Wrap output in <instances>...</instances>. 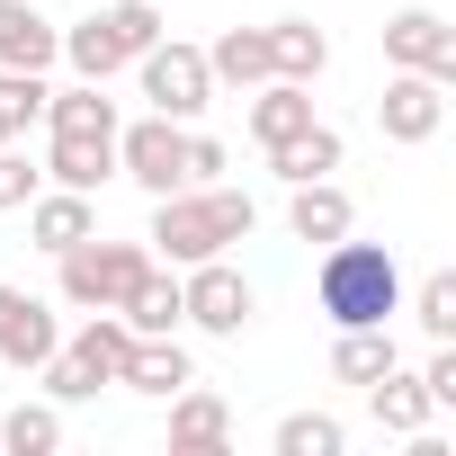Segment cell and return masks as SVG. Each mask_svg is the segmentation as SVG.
Segmentation results:
<instances>
[{
  "mask_svg": "<svg viewBox=\"0 0 456 456\" xmlns=\"http://www.w3.org/2000/svg\"><path fill=\"white\" fill-rule=\"evenodd\" d=\"M420 385H429V403H438V411L456 403V349H447V340L429 349V367H420Z\"/></svg>",
  "mask_w": 456,
  "mask_h": 456,
  "instance_id": "32",
  "label": "cell"
},
{
  "mask_svg": "<svg viewBox=\"0 0 456 456\" xmlns=\"http://www.w3.org/2000/svg\"><path fill=\"white\" fill-rule=\"evenodd\" d=\"M37 188H45V170H37L19 143H0V215H10V206H28Z\"/></svg>",
  "mask_w": 456,
  "mask_h": 456,
  "instance_id": "31",
  "label": "cell"
},
{
  "mask_svg": "<svg viewBox=\"0 0 456 456\" xmlns=\"http://www.w3.org/2000/svg\"><path fill=\"white\" fill-rule=\"evenodd\" d=\"M269 63H278V81H322L331 72V37L314 19H278L269 28Z\"/></svg>",
  "mask_w": 456,
  "mask_h": 456,
  "instance_id": "20",
  "label": "cell"
},
{
  "mask_svg": "<svg viewBox=\"0 0 456 456\" xmlns=\"http://www.w3.org/2000/svg\"><path fill=\"white\" fill-rule=\"evenodd\" d=\"M28 233H37V251H72V242L99 233V206L81 188H37L28 197Z\"/></svg>",
  "mask_w": 456,
  "mask_h": 456,
  "instance_id": "15",
  "label": "cell"
},
{
  "mask_svg": "<svg viewBox=\"0 0 456 456\" xmlns=\"http://www.w3.org/2000/svg\"><path fill=\"white\" fill-rule=\"evenodd\" d=\"M215 170H224V143H215V134H197V126H188V188H206V179H215Z\"/></svg>",
  "mask_w": 456,
  "mask_h": 456,
  "instance_id": "33",
  "label": "cell"
},
{
  "mask_svg": "<svg viewBox=\"0 0 456 456\" xmlns=\"http://www.w3.org/2000/svg\"><path fill=\"white\" fill-rule=\"evenodd\" d=\"M134 72H143V99H152V117H170V126H197L206 117V99H215V72H206V45H143L134 54Z\"/></svg>",
  "mask_w": 456,
  "mask_h": 456,
  "instance_id": "5",
  "label": "cell"
},
{
  "mask_svg": "<svg viewBox=\"0 0 456 456\" xmlns=\"http://www.w3.org/2000/svg\"><path fill=\"white\" fill-rule=\"evenodd\" d=\"M411 322H420L429 340H456V269H429V278L411 287Z\"/></svg>",
  "mask_w": 456,
  "mask_h": 456,
  "instance_id": "30",
  "label": "cell"
},
{
  "mask_svg": "<svg viewBox=\"0 0 456 456\" xmlns=\"http://www.w3.org/2000/svg\"><path fill=\"white\" fill-rule=\"evenodd\" d=\"M37 117H45V72H10L0 63V143H19Z\"/></svg>",
  "mask_w": 456,
  "mask_h": 456,
  "instance_id": "27",
  "label": "cell"
},
{
  "mask_svg": "<svg viewBox=\"0 0 456 456\" xmlns=\"http://www.w3.org/2000/svg\"><path fill=\"white\" fill-rule=\"evenodd\" d=\"M54 63H72V72H81V81H99V90L126 72V54H117V37H108V19H99V10H90L81 28H63V54H54Z\"/></svg>",
  "mask_w": 456,
  "mask_h": 456,
  "instance_id": "25",
  "label": "cell"
},
{
  "mask_svg": "<svg viewBox=\"0 0 456 456\" xmlns=\"http://www.w3.org/2000/svg\"><path fill=\"white\" fill-rule=\"evenodd\" d=\"M54 305L45 296H28V287H0V367H19V376H37L45 358H54Z\"/></svg>",
  "mask_w": 456,
  "mask_h": 456,
  "instance_id": "10",
  "label": "cell"
},
{
  "mask_svg": "<svg viewBox=\"0 0 456 456\" xmlns=\"http://www.w3.org/2000/svg\"><path fill=\"white\" fill-rule=\"evenodd\" d=\"M305 126H314V81H260V90H251V143H260V152L296 143Z\"/></svg>",
  "mask_w": 456,
  "mask_h": 456,
  "instance_id": "13",
  "label": "cell"
},
{
  "mask_svg": "<svg viewBox=\"0 0 456 456\" xmlns=\"http://www.w3.org/2000/svg\"><path fill=\"white\" fill-rule=\"evenodd\" d=\"M99 19H108V37H117V54H126V63H134L143 45H161V0H108Z\"/></svg>",
  "mask_w": 456,
  "mask_h": 456,
  "instance_id": "29",
  "label": "cell"
},
{
  "mask_svg": "<svg viewBox=\"0 0 456 456\" xmlns=\"http://www.w3.org/2000/svg\"><path fill=\"white\" fill-rule=\"evenodd\" d=\"M385 367H403L394 322H367V331H340V340H331V376H340V385H376Z\"/></svg>",
  "mask_w": 456,
  "mask_h": 456,
  "instance_id": "22",
  "label": "cell"
},
{
  "mask_svg": "<svg viewBox=\"0 0 456 456\" xmlns=\"http://www.w3.org/2000/svg\"><path fill=\"white\" fill-rule=\"evenodd\" d=\"M251 278L233 269V260H197V269H179V314L197 322V331H215V340H242V322H251Z\"/></svg>",
  "mask_w": 456,
  "mask_h": 456,
  "instance_id": "6",
  "label": "cell"
},
{
  "mask_svg": "<svg viewBox=\"0 0 456 456\" xmlns=\"http://www.w3.org/2000/svg\"><path fill=\"white\" fill-rule=\"evenodd\" d=\"M0 447H10V456H54L63 447V403L45 394V403H19L10 420H0Z\"/></svg>",
  "mask_w": 456,
  "mask_h": 456,
  "instance_id": "26",
  "label": "cell"
},
{
  "mask_svg": "<svg viewBox=\"0 0 456 456\" xmlns=\"http://www.w3.org/2000/svg\"><path fill=\"white\" fill-rule=\"evenodd\" d=\"M126 349H134L126 314H90L72 340H54V358H45L37 376H45V394H54V403H90L99 385H117V376H126Z\"/></svg>",
  "mask_w": 456,
  "mask_h": 456,
  "instance_id": "3",
  "label": "cell"
},
{
  "mask_svg": "<svg viewBox=\"0 0 456 456\" xmlns=\"http://www.w3.org/2000/svg\"><path fill=\"white\" fill-rule=\"evenodd\" d=\"M63 260V305L72 314H117L126 296H134V278L152 269V242H72V251H54Z\"/></svg>",
  "mask_w": 456,
  "mask_h": 456,
  "instance_id": "4",
  "label": "cell"
},
{
  "mask_svg": "<svg viewBox=\"0 0 456 456\" xmlns=\"http://www.w3.org/2000/svg\"><path fill=\"white\" fill-rule=\"evenodd\" d=\"M224 438H233V411H224V394H206L197 376L170 394V447L179 456H215Z\"/></svg>",
  "mask_w": 456,
  "mask_h": 456,
  "instance_id": "12",
  "label": "cell"
},
{
  "mask_svg": "<svg viewBox=\"0 0 456 456\" xmlns=\"http://www.w3.org/2000/svg\"><path fill=\"white\" fill-rule=\"evenodd\" d=\"M340 447H349V429L331 411H287L278 420V456H340Z\"/></svg>",
  "mask_w": 456,
  "mask_h": 456,
  "instance_id": "28",
  "label": "cell"
},
{
  "mask_svg": "<svg viewBox=\"0 0 456 456\" xmlns=\"http://www.w3.org/2000/svg\"><path fill=\"white\" fill-rule=\"evenodd\" d=\"M314 305L331 314V331H367V322H394L403 314V260L385 242H322V269H314Z\"/></svg>",
  "mask_w": 456,
  "mask_h": 456,
  "instance_id": "2",
  "label": "cell"
},
{
  "mask_svg": "<svg viewBox=\"0 0 456 456\" xmlns=\"http://www.w3.org/2000/svg\"><path fill=\"white\" fill-rule=\"evenodd\" d=\"M349 224H358V206H349L340 179H296V197H287V233L296 242H340Z\"/></svg>",
  "mask_w": 456,
  "mask_h": 456,
  "instance_id": "16",
  "label": "cell"
},
{
  "mask_svg": "<svg viewBox=\"0 0 456 456\" xmlns=\"http://www.w3.org/2000/svg\"><path fill=\"white\" fill-rule=\"evenodd\" d=\"M340 161H349V143H340V126H322V117H314L296 143H278V152H269V170H278L287 188H296V179H331Z\"/></svg>",
  "mask_w": 456,
  "mask_h": 456,
  "instance_id": "21",
  "label": "cell"
},
{
  "mask_svg": "<svg viewBox=\"0 0 456 456\" xmlns=\"http://www.w3.org/2000/svg\"><path fill=\"white\" fill-rule=\"evenodd\" d=\"M45 126L54 134H117V99H99V81H72V90H45Z\"/></svg>",
  "mask_w": 456,
  "mask_h": 456,
  "instance_id": "24",
  "label": "cell"
},
{
  "mask_svg": "<svg viewBox=\"0 0 456 456\" xmlns=\"http://www.w3.org/2000/svg\"><path fill=\"white\" fill-rule=\"evenodd\" d=\"M117 170H126L134 188H152V197L188 188V126H170V117H134V126H117Z\"/></svg>",
  "mask_w": 456,
  "mask_h": 456,
  "instance_id": "7",
  "label": "cell"
},
{
  "mask_svg": "<svg viewBox=\"0 0 456 456\" xmlns=\"http://www.w3.org/2000/svg\"><path fill=\"white\" fill-rule=\"evenodd\" d=\"M376 126H385V143H429V134L447 126V81H429V72H394L385 99H376Z\"/></svg>",
  "mask_w": 456,
  "mask_h": 456,
  "instance_id": "9",
  "label": "cell"
},
{
  "mask_svg": "<svg viewBox=\"0 0 456 456\" xmlns=\"http://www.w3.org/2000/svg\"><path fill=\"white\" fill-rule=\"evenodd\" d=\"M54 54H63V28L37 0H0V63L10 72H54Z\"/></svg>",
  "mask_w": 456,
  "mask_h": 456,
  "instance_id": "11",
  "label": "cell"
},
{
  "mask_svg": "<svg viewBox=\"0 0 456 456\" xmlns=\"http://www.w3.org/2000/svg\"><path fill=\"white\" fill-rule=\"evenodd\" d=\"M367 403H376V429H394V438H420V420L438 411V403H429V385H420V376H403V367H385V376L367 385Z\"/></svg>",
  "mask_w": 456,
  "mask_h": 456,
  "instance_id": "23",
  "label": "cell"
},
{
  "mask_svg": "<svg viewBox=\"0 0 456 456\" xmlns=\"http://www.w3.org/2000/svg\"><path fill=\"white\" fill-rule=\"evenodd\" d=\"M188 376H197V358L179 349V331H161V340H134V349H126V376H117V385H126V394H152V403H170Z\"/></svg>",
  "mask_w": 456,
  "mask_h": 456,
  "instance_id": "17",
  "label": "cell"
},
{
  "mask_svg": "<svg viewBox=\"0 0 456 456\" xmlns=\"http://www.w3.org/2000/svg\"><path fill=\"white\" fill-rule=\"evenodd\" d=\"M251 224H260V206L242 197V188H170V197H152V260H170V269H197V260H224L233 242H251Z\"/></svg>",
  "mask_w": 456,
  "mask_h": 456,
  "instance_id": "1",
  "label": "cell"
},
{
  "mask_svg": "<svg viewBox=\"0 0 456 456\" xmlns=\"http://www.w3.org/2000/svg\"><path fill=\"white\" fill-rule=\"evenodd\" d=\"M385 63H394V72L456 81V28H447L438 10H394V19H385Z\"/></svg>",
  "mask_w": 456,
  "mask_h": 456,
  "instance_id": "8",
  "label": "cell"
},
{
  "mask_svg": "<svg viewBox=\"0 0 456 456\" xmlns=\"http://www.w3.org/2000/svg\"><path fill=\"white\" fill-rule=\"evenodd\" d=\"M117 314H126V331H134V340H161V331H179V322H188V314H179V269H161V260H152Z\"/></svg>",
  "mask_w": 456,
  "mask_h": 456,
  "instance_id": "18",
  "label": "cell"
},
{
  "mask_svg": "<svg viewBox=\"0 0 456 456\" xmlns=\"http://www.w3.org/2000/svg\"><path fill=\"white\" fill-rule=\"evenodd\" d=\"M206 72H215V81H233V90L278 81V63H269V28H224V37L206 45Z\"/></svg>",
  "mask_w": 456,
  "mask_h": 456,
  "instance_id": "19",
  "label": "cell"
},
{
  "mask_svg": "<svg viewBox=\"0 0 456 456\" xmlns=\"http://www.w3.org/2000/svg\"><path fill=\"white\" fill-rule=\"evenodd\" d=\"M45 179L99 197V188L117 179V134H54V143H45Z\"/></svg>",
  "mask_w": 456,
  "mask_h": 456,
  "instance_id": "14",
  "label": "cell"
}]
</instances>
